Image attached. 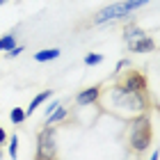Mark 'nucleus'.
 <instances>
[{"mask_svg": "<svg viewBox=\"0 0 160 160\" xmlns=\"http://www.w3.org/2000/svg\"><path fill=\"white\" fill-rule=\"evenodd\" d=\"M16 46V37L9 32V34H5L2 39H0V50H9V48H14Z\"/></svg>", "mask_w": 160, "mask_h": 160, "instance_id": "11", "label": "nucleus"}, {"mask_svg": "<svg viewBox=\"0 0 160 160\" xmlns=\"http://www.w3.org/2000/svg\"><path fill=\"white\" fill-rule=\"evenodd\" d=\"M114 85L126 87V89H135V92H147L149 89V80L140 69H128V71H117V80Z\"/></svg>", "mask_w": 160, "mask_h": 160, "instance_id": "6", "label": "nucleus"}, {"mask_svg": "<svg viewBox=\"0 0 160 160\" xmlns=\"http://www.w3.org/2000/svg\"><path fill=\"white\" fill-rule=\"evenodd\" d=\"M101 89H103V85H92V87H85L82 92L76 94V105L80 108H87V105H96V101L101 96Z\"/></svg>", "mask_w": 160, "mask_h": 160, "instance_id": "7", "label": "nucleus"}, {"mask_svg": "<svg viewBox=\"0 0 160 160\" xmlns=\"http://www.w3.org/2000/svg\"><path fill=\"white\" fill-rule=\"evenodd\" d=\"M126 142L130 156H142L153 144V123L149 114H137L133 119H126Z\"/></svg>", "mask_w": 160, "mask_h": 160, "instance_id": "2", "label": "nucleus"}, {"mask_svg": "<svg viewBox=\"0 0 160 160\" xmlns=\"http://www.w3.org/2000/svg\"><path fill=\"white\" fill-rule=\"evenodd\" d=\"M123 2H126V7H128V12H133V9H137V7L147 5L149 0H123Z\"/></svg>", "mask_w": 160, "mask_h": 160, "instance_id": "14", "label": "nucleus"}, {"mask_svg": "<svg viewBox=\"0 0 160 160\" xmlns=\"http://www.w3.org/2000/svg\"><path fill=\"white\" fill-rule=\"evenodd\" d=\"M9 119H12L14 123H21V121L25 119V110H21V108H14L12 114H9Z\"/></svg>", "mask_w": 160, "mask_h": 160, "instance_id": "13", "label": "nucleus"}, {"mask_svg": "<svg viewBox=\"0 0 160 160\" xmlns=\"http://www.w3.org/2000/svg\"><path fill=\"white\" fill-rule=\"evenodd\" d=\"M123 39H126V48L130 53H153L156 50V39L151 34H147L144 30H140L135 23L126 25Z\"/></svg>", "mask_w": 160, "mask_h": 160, "instance_id": "3", "label": "nucleus"}, {"mask_svg": "<svg viewBox=\"0 0 160 160\" xmlns=\"http://www.w3.org/2000/svg\"><path fill=\"white\" fill-rule=\"evenodd\" d=\"M5 140H7V133H5V128L0 126V144H5Z\"/></svg>", "mask_w": 160, "mask_h": 160, "instance_id": "17", "label": "nucleus"}, {"mask_svg": "<svg viewBox=\"0 0 160 160\" xmlns=\"http://www.w3.org/2000/svg\"><path fill=\"white\" fill-rule=\"evenodd\" d=\"M50 96H53V89H46V92H41L39 96H34L32 101H30V105H28V110H25V117H30V114H34V110L43 103V101H48Z\"/></svg>", "mask_w": 160, "mask_h": 160, "instance_id": "8", "label": "nucleus"}, {"mask_svg": "<svg viewBox=\"0 0 160 160\" xmlns=\"http://www.w3.org/2000/svg\"><path fill=\"white\" fill-rule=\"evenodd\" d=\"M126 16H130L126 2H114V5H108V7H103V9H98L96 14H92V16L87 18L85 23L78 25V30H80V28L103 25V23H108V21H117V18H126Z\"/></svg>", "mask_w": 160, "mask_h": 160, "instance_id": "4", "label": "nucleus"}, {"mask_svg": "<svg viewBox=\"0 0 160 160\" xmlns=\"http://www.w3.org/2000/svg\"><path fill=\"white\" fill-rule=\"evenodd\" d=\"M37 160H53L57 158V147H55V126L43 123V128L37 133Z\"/></svg>", "mask_w": 160, "mask_h": 160, "instance_id": "5", "label": "nucleus"}, {"mask_svg": "<svg viewBox=\"0 0 160 160\" xmlns=\"http://www.w3.org/2000/svg\"><path fill=\"white\" fill-rule=\"evenodd\" d=\"M96 105L103 108L108 114H112V117H117L121 121L133 119L137 114H149L151 110H156V101L151 98L149 89L135 92V89H126V87H119V85L101 89Z\"/></svg>", "mask_w": 160, "mask_h": 160, "instance_id": "1", "label": "nucleus"}, {"mask_svg": "<svg viewBox=\"0 0 160 160\" xmlns=\"http://www.w3.org/2000/svg\"><path fill=\"white\" fill-rule=\"evenodd\" d=\"M103 62V55H98V53H89V55H85V64L87 67H96V64Z\"/></svg>", "mask_w": 160, "mask_h": 160, "instance_id": "12", "label": "nucleus"}, {"mask_svg": "<svg viewBox=\"0 0 160 160\" xmlns=\"http://www.w3.org/2000/svg\"><path fill=\"white\" fill-rule=\"evenodd\" d=\"M5 2H7V0H0V5H5Z\"/></svg>", "mask_w": 160, "mask_h": 160, "instance_id": "18", "label": "nucleus"}, {"mask_svg": "<svg viewBox=\"0 0 160 160\" xmlns=\"http://www.w3.org/2000/svg\"><path fill=\"white\" fill-rule=\"evenodd\" d=\"M16 151H18V137L12 135V140H9V156L16 158Z\"/></svg>", "mask_w": 160, "mask_h": 160, "instance_id": "15", "label": "nucleus"}, {"mask_svg": "<svg viewBox=\"0 0 160 160\" xmlns=\"http://www.w3.org/2000/svg\"><path fill=\"white\" fill-rule=\"evenodd\" d=\"M21 53H23V46H14V48H9L7 57H16V55H21Z\"/></svg>", "mask_w": 160, "mask_h": 160, "instance_id": "16", "label": "nucleus"}, {"mask_svg": "<svg viewBox=\"0 0 160 160\" xmlns=\"http://www.w3.org/2000/svg\"><path fill=\"white\" fill-rule=\"evenodd\" d=\"M67 114H69V110H67V108L57 105L53 112H48V119H46V123H50V126H55V123H60L62 119H67Z\"/></svg>", "mask_w": 160, "mask_h": 160, "instance_id": "10", "label": "nucleus"}, {"mask_svg": "<svg viewBox=\"0 0 160 160\" xmlns=\"http://www.w3.org/2000/svg\"><path fill=\"white\" fill-rule=\"evenodd\" d=\"M62 53L57 48H43V50H39V53H34V60L37 62H50V60H57Z\"/></svg>", "mask_w": 160, "mask_h": 160, "instance_id": "9", "label": "nucleus"}]
</instances>
